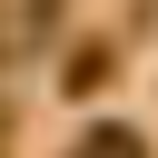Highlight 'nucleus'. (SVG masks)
<instances>
[{
  "mask_svg": "<svg viewBox=\"0 0 158 158\" xmlns=\"http://www.w3.org/2000/svg\"><path fill=\"white\" fill-rule=\"evenodd\" d=\"M69 158H138V138H128V128H89Z\"/></svg>",
  "mask_w": 158,
  "mask_h": 158,
  "instance_id": "nucleus-1",
  "label": "nucleus"
},
{
  "mask_svg": "<svg viewBox=\"0 0 158 158\" xmlns=\"http://www.w3.org/2000/svg\"><path fill=\"white\" fill-rule=\"evenodd\" d=\"M99 69H109V49L89 40V49H69V89H99Z\"/></svg>",
  "mask_w": 158,
  "mask_h": 158,
  "instance_id": "nucleus-2",
  "label": "nucleus"
}]
</instances>
